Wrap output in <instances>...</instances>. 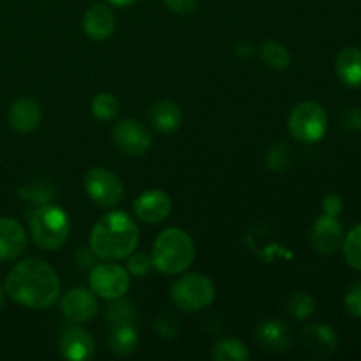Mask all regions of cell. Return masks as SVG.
Listing matches in <instances>:
<instances>
[{"label":"cell","instance_id":"4","mask_svg":"<svg viewBox=\"0 0 361 361\" xmlns=\"http://www.w3.org/2000/svg\"><path fill=\"white\" fill-rule=\"evenodd\" d=\"M30 235L42 250H59L71 235L69 215L55 204H41L30 214Z\"/></svg>","mask_w":361,"mask_h":361},{"label":"cell","instance_id":"37","mask_svg":"<svg viewBox=\"0 0 361 361\" xmlns=\"http://www.w3.org/2000/svg\"><path fill=\"white\" fill-rule=\"evenodd\" d=\"M6 288H2V286H0V310L4 309V305H6Z\"/></svg>","mask_w":361,"mask_h":361},{"label":"cell","instance_id":"1","mask_svg":"<svg viewBox=\"0 0 361 361\" xmlns=\"http://www.w3.org/2000/svg\"><path fill=\"white\" fill-rule=\"evenodd\" d=\"M4 288L14 302L34 310L49 309L60 295L59 275L39 257H27L14 264Z\"/></svg>","mask_w":361,"mask_h":361},{"label":"cell","instance_id":"9","mask_svg":"<svg viewBox=\"0 0 361 361\" xmlns=\"http://www.w3.org/2000/svg\"><path fill=\"white\" fill-rule=\"evenodd\" d=\"M113 141L116 148L127 155H143L152 147V136L147 127L133 118H126L116 123L113 130Z\"/></svg>","mask_w":361,"mask_h":361},{"label":"cell","instance_id":"12","mask_svg":"<svg viewBox=\"0 0 361 361\" xmlns=\"http://www.w3.org/2000/svg\"><path fill=\"white\" fill-rule=\"evenodd\" d=\"M134 214L145 224H161L171 214V200L164 190H145L134 201Z\"/></svg>","mask_w":361,"mask_h":361},{"label":"cell","instance_id":"21","mask_svg":"<svg viewBox=\"0 0 361 361\" xmlns=\"http://www.w3.org/2000/svg\"><path fill=\"white\" fill-rule=\"evenodd\" d=\"M152 123L161 133H175L182 126V109L173 101H159L152 106L150 111Z\"/></svg>","mask_w":361,"mask_h":361},{"label":"cell","instance_id":"3","mask_svg":"<svg viewBox=\"0 0 361 361\" xmlns=\"http://www.w3.org/2000/svg\"><path fill=\"white\" fill-rule=\"evenodd\" d=\"M196 257L194 240L180 228H168L157 236L152 249V261L161 274L176 275L185 271Z\"/></svg>","mask_w":361,"mask_h":361},{"label":"cell","instance_id":"35","mask_svg":"<svg viewBox=\"0 0 361 361\" xmlns=\"http://www.w3.org/2000/svg\"><path fill=\"white\" fill-rule=\"evenodd\" d=\"M95 254H94V250L90 249V247H81L80 250H78L76 252V263H78V267H81V268H87V267H94L95 264Z\"/></svg>","mask_w":361,"mask_h":361},{"label":"cell","instance_id":"13","mask_svg":"<svg viewBox=\"0 0 361 361\" xmlns=\"http://www.w3.org/2000/svg\"><path fill=\"white\" fill-rule=\"evenodd\" d=\"M59 349L62 358L69 361H87L94 358L95 341L87 330L80 326H73L62 334Z\"/></svg>","mask_w":361,"mask_h":361},{"label":"cell","instance_id":"33","mask_svg":"<svg viewBox=\"0 0 361 361\" xmlns=\"http://www.w3.org/2000/svg\"><path fill=\"white\" fill-rule=\"evenodd\" d=\"M342 208H344V203H342L341 196H337V194H328V196L323 200L324 214L338 217V214L342 212Z\"/></svg>","mask_w":361,"mask_h":361},{"label":"cell","instance_id":"22","mask_svg":"<svg viewBox=\"0 0 361 361\" xmlns=\"http://www.w3.org/2000/svg\"><path fill=\"white\" fill-rule=\"evenodd\" d=\"M212 356L215 361H247L250 360V351L236 338H222L214 345Z\"/></svg>","mask_w":361,"mask_h":361},{"label":"cell","instance_id":"14","mask_svg":"<svg viewBox=\"0 0 361 361\" xmlns=\"http://www.w3.org/2000/svg\"><path fill=\"white\" fill-rule=\"evenodd\" d=\"M27 249L23 226L11 217H0V263L14 261Z\"/></svg>","mask_w":361,"mask_h":361},{"label":"cell","instance_id":"28","mask_svg":"<svg viewBox=\"0 0 361 361\" xmlns=\"http://www.w3.org/2000/svg\"><path fill=\"white\" fill-rule=\"evenodd\" d=\"M152 267H154L152 256L145 252H133L129 256V261H127V271L133 274L134 277H145L152 270Z\"/></svg>","mask_w":361,"mask_h":361},{"label":"cell","instance_id":"7","mask_svg":"<svg viewBox=\"0 0 361 361\" xmlns=\"http://www.w3.org/2000/svg\"><path fill=\"white\" fill-rule=\"evenodd\" d=\"M88 282L95 296H101L104 300H118L129 291L130 277L126 268L108 261V263L92 267Z\"/></svg>","mask_w":361,"mask_h":361},{"label":"cell","instance_id":"36","mask_svg":"<svg viewBox=\"0 0 361 361\" xmlns=\"http://www.w3.org/2000/svg\"><path fill=\"white\" fill-rule=\"evenodd\" d=\"M109 4H113V6H118V7H127V6H133L136 0H108Z\"/></svg>","mask_w":361,"mask_h":361},{"label":"cell","instance_id":"11","mask_svg":"<svg viewBox=\"0 0 361 361\" xmlns=\"http://www.w3.org/2000/svg\"><path fill=\"white\" fill-rule=\"evenodd\" d=\"M97 309L99 303L95 293L85 288L71 289L60 302V310H62L63 317L76 324H83L94 319Z\"/></svg>","mask_w":361,"mask_h":361},{"label":"cell","instance_id":"25","mask_svg":"<svg viewBox=\"0 0 361 361\" xmlns=\"http://www.w3.org/2000/svg\"><path fill=\"white\" fill-rule=\"evenodd\" d=\"M342 250L349 267L361 271V224L349 231L342 242Z\"/></svg>","mask_w":361,"mask_h":361},{"label":"cell","instance_id":"32","mask_svg":"<svg viewBox=\"0 0 361 361\" xmlns=\"http://www.w3.org/2000/svg\"><path fill=\"white\" fill-rule=\"evenodd\" d=\"M164 2L169 11H173L175 14H180V16L190 14L197 6V0H164Z\"/></svg>","mask_w":361,"mask_h":361},{"label":"cell","instance_id":"26","mask_svg":"<svg viewBox=\"0 0 361 361\" xmlns=\"http://www.w3.org/2000/svg\"><path fill=\"white\" fill-rule=\"evenodd\" d=\"M289 314H291L295 319L298 321H305L316 312V300H314L312 295L305 291H300L296 295L291 296L289 300V305H288Z\"/></svg>","mask_w":361,"mask_h":361},{"label":"cell","instance_id":"8","mask_svg":"<svg viewBox=\"0 0 361 361\" xmlns=\"http://www.w3.org/2000/svg\"><path fill=\"white\" fill-rule=\"evenodd\" d=\"M88 197L101 208H113L123 200V183L118 176L104 168H92L85 176Z\"/></svg>","mask_w":361,"mask_h":361},{"label":"cell","instance_id":"16","mask_svg":"<svg viewBox=\"0 0 361 361\" xmlns=\"http://www.w3.org/2000/svg\"><path fill=\"white\" fill-rule=\"evenodd\" d=\"M256 341L264 351L286 353L291 348L293 335L284 321L267 319L256 328Z\"/></svg>","mask_w":361,"mask_h":361},{"label":"cell","instance_id":"5","mask_svg":"<svg viewBox=\"0 0 361 361\" xmlns=\"http://www.w3.org/2000/svg\"><path fill=\"white\" fill-rule=\"evenodd\" d=\"M171 300L180 310L197 312L212 305L215 300V286L207 275H183L173 284Z\"/></svg>","mask_w":361,"mask_h":361},{"label":"cell","instance_id":"19","mask_svg":"<svg viewBox=\"0 0 361 361\" xmlns=\"http://www.w3.org/2000/svg\"><path fill=\"white\" fill-rule=\"evenodd\" d=\"M338 78L348 87H361V49L345 48L338 53L337 62H335Z\"/></svg>","mask_w":361,"mask_h":361},{"label":"cell","instance_id":"2","mask_svg":"<svg viewBox=\"0 0 361 361\" xmlns=\"http://www.w3.org/2000/svg\"><path fill=\"white\" fill-rule=\"evenodd\" d=\"M137 243V224L123 212H109L90 233V249L102 261L126 259L136 250Z\"/></svg>","mask_w":361,"mask_h":361},{"label":"cell","instance_id":"27","mask_svg":"<svg viewBox=\"0 0 361 361\" xmlns=\"http://www.w3.org/2000/svg\"><path fill=\"white\" fill-rule=\"evenodd\" d=\"M295 161V152L289 145H275L267 155V166L274 171H288Z\"/></svg>","mask_w":361,"mask_h":361},{"label":"cell","instance_id":"20","mask_svg":"<svg viewBox=\"0 0 361 361\" xmlns=\"http://www.w3.org/2000/svg\"><path fill=\"white\" fill-rule=\"evenodd\" d=\"M140 345V335L133 323L113 324V330L108 338V348L116 356H130L137 351Z\"/></svg>","mask_w":361,"mask_h":361},{"label":"cell","instance_id":"29","mask_svg":"<svg viewBox=\"0 0 361 361\" xmlns=\"http://www.w3.org/2000/svg\"><path fill=\"white\" fill-rule=\"evenodd\" d=\"M134 309L129 302H115L108 305V321L113 324L133 323Z\"/></svg>","mask_w":361,"mask_h":361},{"label":"cell","instance_id":"18","mask_svg":"<svg viewBox=\"0 0 361 361\" xmlns=\"http://www.w3.org/2000/svg\"><path fill=\"white\" fill-rule=\"evenodd\" d=\"M303 344L314 355L328 356L338 348L337 331L328 324H309L303 331Z\"/></svg>","mask_w":361,"mask_h":361},{"label":"cell","instance_id":"34","mask_svg":"<svg viewBox=\"0 0 361 361\" xmlns=\"http://www.w3.org/2000/svg\"><path fill=\"white\" fill-rule=\"evenodd\" d=\"M342 123L351 130L361 129V109L358 108H349L345 109L344 116H342Z\"/></svg>","mask_w":361,"mask_h":361},{"label":"cell","instance_id":"15","mask_svg":"<svg viewBox=\"0 0 361 361\" xmlns=\"http://www.w3.org/2000/svg\"><path fill=\"white\" fill-rule=\"evenodd\" d=\"M42 118L41 104L32 97H20L9 108V126L11 129L20 134L34 133Z\"/></svg>","mask_w":361,"mask_h":361},{"label":"cell","instance_id":"24","mask_svg":"<svg viewBox=\"0 0 361 361\" xmlns=\"http://www.w3.org/2000/svg\"><path fill=\"white\" fill-rule=\"evenodd\" d=\"M120 113V102L109 92H101L92 99V115L99 120H115Z\"/></svg>","mask_w":361,"mask_h":361},{"label":"cell","instance_id":"10","mask_svg":"<svg viewBox=\"0 0 361 361\" xmlns=\"http://www.w3.org/2000/svg\"><path fill=\"white\" fill-rule=\"evenodd\" d=\"M342 242H344V228H342L341 221L328 214L317 217L312 226V231H310V243L316 252L323 254V256H331L341 249Z\"/></svg>","mask_w":361,"mask_h":361},{"label":"cell","instance_id":"17","mask_svg":"<svg viewBox=\"0 0 361 361\" xmlns=\"http://www.w3.org/2000/svg\"><path fill=\"white\" fill-rule=\"evenodd\" d=\"M83 30L94 41H106L115 30V14L104 4H94L83 16Z\"/></svg>","mask_w":361,"mask_h":361},{"label":"cell","instance_id":"23","mask_svg":"<svg viewBox=\"0 0 361 361\" xmlns=\"http://www.w3.org/2000/svg\"><path fill=\"white\" fill-rule=\"evenodd\" d=\"M261 59L271 67V69L286 71L291 63V55H289L288 48L281 42L268 41L261 46Z\"/></svg>","mask_w":361,"mask_h":361},{"label":"cell","instance_id":"30","mask_svg":"<svg viewBox=\"0 0 361 361\" xmlns=\"http://www.w3.org/2000/svg\"><path fill=\"white\" fill-rule=\"evenodd\" d=\"M345 307H348L349 314L361 319V282H356L349 288L345 293Z\"/></svg>","mask_w":361,"mask_h":361},{"label":"cell","instance_id":"6","mask_svg":"<svg viewBox=\"0 0 361 361\" xmlns=\"http://www.w3.org/2000/svg\"><path fill=\"white\" fill-rule=\"evenodd\" d=\"M289 133L302 143H317L328 129V115L316 101L300 102L289 115Z\"/></svg>","mask_w":361,"mask_h":361},{"label":"cell","instance_id":"31","mask_svg":"<svg viewBox=\"0 0 361 361\" xmlns=\"http://www.w3.org/2000/svg\"><path fill=\"white\" fill-rule=\"evenodd\" d=\"M157 331L161 337H173L178 331V323L176 317L171 314H162L157 319Z\"/></svg>","mask_w":361,"mask_h":361}]
</instances>
